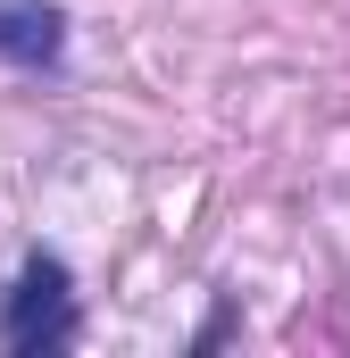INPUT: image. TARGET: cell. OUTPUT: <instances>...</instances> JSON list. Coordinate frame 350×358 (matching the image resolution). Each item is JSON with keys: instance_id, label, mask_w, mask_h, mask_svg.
<instances>
[{"instance_id": "cell-2", "label": "cell", "mask_w": 350, "mask_h": 358, "mask_svg": "<svg viewBox=\"0 0 350 358\" xmlns=\"http://www.w3.org/2000/svg\"><path fill=\"white\" fill-rule=\"evenodd\" d=\"M0 59L25 76H50L67 59V8L59 0H0Z\"/></svg>"}, {"instance_id": "cell-1", "label": "cell", "mask_w": 350, "mask_h": 358, "mask_svg": "<svg viewBox=\"0 0 350 358\" xmlns=\"http://www.w3.org/2000/svg\"><path fill=\"white\" fill-rule=\"evenodd\" d=\"M84 334V300H76V267L59 250H25V267L0 292V350L8 358H59Z\"/></svg>"}]
</instances>
